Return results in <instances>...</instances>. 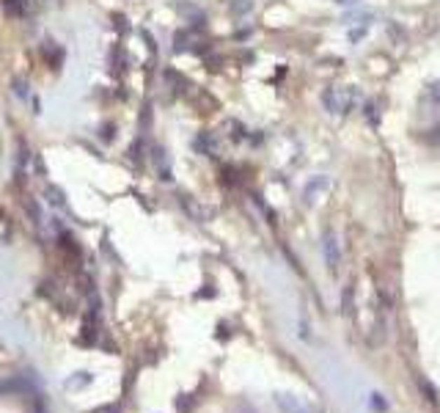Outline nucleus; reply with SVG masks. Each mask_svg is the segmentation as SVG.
<instances>
[{"instance_id":"7ed1b4c3","label":"nucleus","mask_w":440,"mask_h":413,"mask_svg":"<svg viewBox=\"0 0 440 413\" xmlns=\"http://www.w3.org/2000/svg\"><path fill=\"white\" fill-rule=\"evenodd\" d=\"M28 6H31L28 0H3V8H6L8 14H14V17H20V14H22Z\"/></svg>"},{"instance_id":"20e7f679","label":"nucleus","mask_w":440,"mask_h":413,"mask_svg":"<svg viewBox=\"0 0 440 413\" xmlns=\"http://www.w3.org/2000/svg\"><path fill=\"white\" fill-rule=\"evenodd\" d=\"M47 196H53V204H64V198H61L58 190H47Z\"/></svg>"},{"instance_id":"f257e3e1","label":"nucleus","mask_w":440,"mask_h":413,"mask_svg":"<svg viewBox=\"0 0 440 413\" xmlns=\"http://www.w3.org/2000/svg\"><path fill=\"white\" fill-rule=\"evenodd\" d=\"M322 102H325V108L330 113H347L350 105H352V94L344 91V88H328L325 97H322Z\"/></svg>"},{"instance_id":"423d86ee","label":"nucleus","mask_w":440,"mask_h":413,"mask_svg":"<svg viewBox=\"0 0 440 413\" xmlns=\"http://www.w3.org/2000/svg\"><path fill=\"white\" fill-rule=\"evenodd\" d=\"M435 141H438V147H440V130H438V135H435Z\"/></svg>"},{"instance_id":"39448f33","label":"nucleus","mask_w":440,"mask_h":413,"mask_svg":"<svg viewBox=\"0 0 440 413\" xmlns=\"http://www.w3.org/2000/svg\"><path fill=\"white\" fill-rule=\"evenodd\" d=\"M435 100L440 102V83H438V88H435Z\"/></svg>"},{"instance_id":"f03ea898","label":"nucleus","mask_w":440,"mask_h":413,"mask_svg":"<svg viewBox=\"0 0 440 413\" xmlns=\"http://www.w3.org/2000/svg\"><path fill=\"white\" fill-rule=\"evenodd\" d=\"M322 248H325L330 270H336V267H338V243H336V237H333L330 231H328V237H325V243H322Z\"/></svg>"}]
</instances>
